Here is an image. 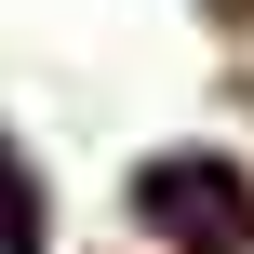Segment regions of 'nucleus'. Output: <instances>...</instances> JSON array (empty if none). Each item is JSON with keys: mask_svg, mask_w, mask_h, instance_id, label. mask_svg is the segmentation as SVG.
I'll list each match as a JSON object with an SVG mask.
<instances>
[{"mask_svg": "<svg viewBox=\"0 0 254 254\" xmlns=\"http://www.w3.org/2000/svg\"><path fill=\"white\" fill-rule=\"evenodd\" d=\"M0 254H27V228H0Z\"/></svg>", "mask_w": 254, "mask_h": 254, "instance_id": "f257e3e1", "label": "nucleus"}, {"mask_svg": "<svg viewBox=\"0 0 254 254\" xmlns=\"http://www.w3.org/2000/svg\"><path fill=\"white\" fill-rule=\"evenodd\" d=\"M214 254H254V241H214Z\"/></svg>", "mask_w": 254, "mask_h": 254, "instance_id": "f03ea898", "label": "nucleus"}]
</instances>
